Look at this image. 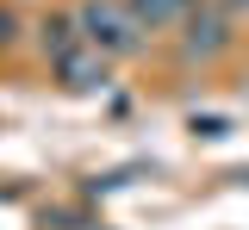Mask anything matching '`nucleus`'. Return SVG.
Listing matches in <instances>:
<instances>
[{"instance_id": "1", "label": "nucleus", "mask_w": 249, "mask_h": 230, "mask_svg": "<svg viewBox=\"0 0 249 230\" xmlns=\"http://www.w3.org/2000/svg\"><path fill=\"white\" fill-rule=\"evenodd\" d=\"M75 25H81V37L100 44L112 63L137 56V50H143V32H150L131 0H81V6H75Z\"/></svg>"}, {"instance_id": "2", "label": "nucleus", "mask_w": 249, "mask_h": 230, "mask_svg": "<svg viewBox=\"0 0 249 230\" xmlns=\"http://www.w3.org/2000/svg\"><path fill=\"white\" fill-rule=\"evenodd\" d=\"M56 63V81L69 87V94H100L106 87V75H112V56L100 50V44H88V37H75L62 56H50Z\"/></svg>"}, {"instance_id": "3", "label": "nucleus", "mask_w": 249, "mask_h": 230, "mask_svg": "<svg viewBox=\"0 0 249 230\" xmlns=\"http://www.w3.org/2000/svg\"><path fill=\"white\" fill-rule=\"evenodd\" d=\"M224 50H231V19L224 13H199V0H193L181 19V56L187 63H218Z\"/></svg>"}, {"instance_id": "4", "label": "nucleus", "mask_w": 249, "mask_h": 230, "mask_svg": "<svg viewBox=\"0 0 249 230\" xmlns=\"http://www.w3.org/2000/svg\"><path fill=\"white\" fill-rule=\"evenodd\" d=\"M131 6H137V19H143L150 32H162V25H181L193 0H131Z\"/></svg>"}, {"instance_id": "5", "label": "nucleus", "mask_w": 249, "mask_h": 230, "mask_svg": "<svg viewBox=\"0 0 249 230\" xmlns=\"http://www.w3.org/2000/svg\"><path fill=\"white\" fill-rule=\"evenodd\" d=\"M75 37H81V25H75V13H69V19H44V50H50V56H62V50H69Z\"/></svg>"}, {"instance_id": "6", "label": "nucleus", "mask_w": 249, "mask_h": 230, "mask_svg": "<svg viewBox=\"0 0 249 230\" xmlns=\"http://www.w3.org/2000/svg\"><path fill=\"white\" fill-rule=\"evenodd\" d=\"M6 32H13V19H6V13H0V44H6Z\"/></svg>"}, {"instance_id": "7", "label": "nucleus", "mask_w": 249, "mask_h": 230, "mask_svg": "<svg viewBox=\"0 0 249 230\" xmlns=\"http://www.w3.org/2000/svg\"><path fill=\"white\" fill-rule=\"evenodd\" d=\"M224 6H231V13H243V6H249V0H224Z\"/></svg>"}]
</instances>
